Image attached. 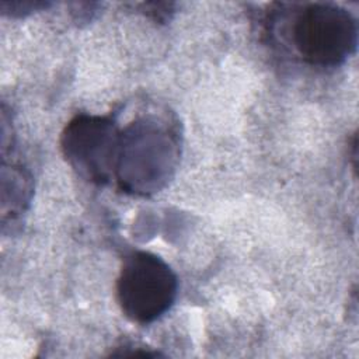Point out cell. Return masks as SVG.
<instances>
[{
    "label": "cell",
    "instance_id": "obj_3",
    "mask_svg": "<svg viewBox=\"0 0 359 359\" xmlns=\"http://www.w3.org/2000/svg\"><path fill=\"white\" fill-rule=\"evenodd\" d=\"M178 278L171 266L149 251L123 258L116 279L118 304L130 321L146 325L165 314L175 302Z\"/></svg>",
    "mask_w": 359,
    "mask_h": 359
},
{
    "label": "cell",
    "instance_id": "obj_5",
    "mask_svg": "<svg viewBox=\"0 0 359 359\" xmlns=\"http://www.w3.org/2000/svg\"><path fill=\"white\" fill-rule=\"evenodd\" d=\"M1 202L3 212L7 209L13 216L20 215L24 210V206L29 202L31 195V181L29 177L18 165H11L10 171L3 168L1 180ZM3 215V217L7 215Z\"/></svg>",
    "mask_w": 359,
    "mask_h": 359
},
{
    "label": "cell",
    "instance_id": "obj_4",
    "mask_svg": "<svg viewBox=\"0 0 359 359\" xmlns=\"http://www.w3.org/2000/svg\"><path fill=\"white\" fill-rule=\"evenodd\" d=\"M119 137L121 132L111 118L80 114L65 126L60 146L79 175L104 185L115 177Z\"/></svg>",
    "mask_w": 359,
    "mask_h": 359
},
{
    "label": "cell",
    "instance_id": "obj_6",
    "mask_svg": "<svg viewBox=\"0 0 359 359\" xmlns=\"http://www.w3.org/2000/svg\"><path fill=\"white\" fill-rule=\"evenodd\" d=\"M50 3H43V1H1L0 8L4 14L13 15V17H21L25 14H29L32 11L46 8L49 7Z\"/></svg>",
    "mask_w": 359,
    "mask_h": 359
},
{
    "label": "cell",
    "instance_id": "obj_2",
    "mask_svg": "<svg viewBox=\"0 0 359 359\" xmlns=\"http://www.w3.org/2000/svg\"><path fill=\"white\" fill-rule=\"evenodd\" d=\"M177 157V139L161 121L136 119L121 132L115 178L126 192H158L171 178Z\"/></svg>",
    "mask_w": 359,
    "mask_h": 359
},
{
    "label": "cell",
    "instance_id": "obj_1",
    "mask_svg": "<svg viewBox=\"0 0 359 359\" xmlns=\"http://www.w3.org/2000/svg\"><path fill=\"white\" fill-rule=\"evenodd\" d=\"M268 18V32L300 62L313 67H337L356 49L355 17L334 3L278 4Z\"/></svg>",
    "mask_w": 359,
    "mask_h": 359
}]
</instances>
